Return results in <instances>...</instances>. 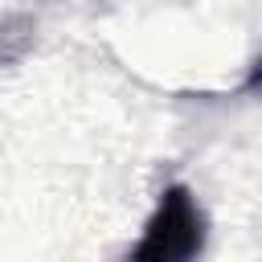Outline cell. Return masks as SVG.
Returning a JSON list of instances; mask_svg holds the SVG:
<instances>
[{"mask_svg":"<svg viewBox=\"0 0 262 262\" xmlns=\"http://www.w3.org/2000/svg\"><path fill=\"white\" fill-rule=\"evenodd\" d=\"M209 221L188 184H168L123 262H196L205 254Z\"/></svg>","mask_w":262,"mask_h":262,"instance_id":"cell-1","label":"cell"},{"mask_svg":"<svg viewBox=\"0 0 262 262\" xmlns=\"http://www.w3.org/2000/svg\"><path fill=\"white\" fill-rule=\"evenodd\" d=\"M246 90H250V94H262V53H258V61L250 66V78H246Z\"/></svg>","mask_w":262,"mask_h":262,"instance_id":"cell-2","label":"cell"}]
</instances>
